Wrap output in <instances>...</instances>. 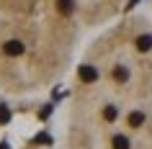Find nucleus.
Here are the masks:
<instances>
[{"mask_svg":"<svg viewBox=\"0 0 152 149\" xmlns=\"http://www.w3.org/2000/svg\"><path fill=\"white\" fill-rule=\"evenodd\" d=\"M147 3H150V10H147V13H150V18H152V0H147Z\"/></svg>","mask_w":152,"mask_h":149,"instance_id":"7ed1b4c3","label":"nucleus"},{"mask_svg":"<svg viewBox=\"0 0 152 149\" xmlns=\"http://www.w3.org/2000/svg\"><path fill=\"white\" fill-rule=\"evenodd\" d=\"M132 0H0V93L36 98L59 85L85 41Z\"/></svg>","mask_w":152,"mask_h":149,"instance_id":"f03ea898","label":"nucleus"},{"mask_svg":"<svg viewBox=\"0 0 152 149\" xmlns=\"http://www.w3.org/2000/svg\"><path fill=\"white\" fill-rule=\"evenodd\" d=\"M62 149H152V18L129 10L93 33L67 72Z\"/></svg>","mask_w":152,"mask_h":149,"instance_id":"f257e3e1","label":"nucleus"}]
</instances>
